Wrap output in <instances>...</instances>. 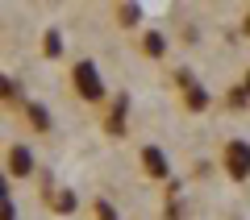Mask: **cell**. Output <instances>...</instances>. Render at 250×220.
Masks as SVG:
<instances>
[{"label": "cell", "mask_w": 250, "mask_h": 220, "mask_svg": "<svg viewBox=\"0 0 250 220\" xmlns=\"http://www.w3.org/2000/svg\"><path fill=\"white\" fill-rule=\"evenodd\" d=\"M0 88H4V100H9V104H13V96L21 100V88H17V83L9 79V75H4V79H0Z\"/></svg>", "instance_id": "13"}, {"label": "cell", "mask_w": 250, "mask_h": 220, "mask_svg": "<svg viewBox=\"0 0 250 220\" xmlns=\"http://www.w3.org/2000/svg\"><path fill=\"white\" fill-rule=\"evenodd\" d=\"M46 200H50V208L62 212V216H71V212H75V191H67V187H62V191L46 187Z\"/></svg>", "instance_id": "7"}, {"label": "cell", "mask_w": 250, "mask_h": 220, "mask_svg": "<svg viewBox=\"0 0 250 220\" xmlns=\"http://www.w3.org/2000/svg\"><path fill=\"white\" fill-rule=\"evenodd\" d=\"M142 54L146 58H163V54H167V37H163L159 29H146L142 34Z\"/></svg>", "instance_id": "8"}, {"label": "cell", "mask_w": 250, "mask_h": 220, "mask_svg": "<svg viewBox=\"0 0 250 220\" xmlns=\"http://www.w3.org/2000/svg\"><path fill=\"white\" fill-rule=\"evenodd\" d=\"M113 17H117V25H121V29H134L138 21H142V4H117Z\"/></svg>", "instance_id": "9"}, {"label": "cell", "mask_w": 250, "mask_h": 220, "mask_svg": "<svg viewBox=\"0 0 250 220\" xmlns=\"http://www.w3.org/2000/svg\"><path fill=\"white\" fill-rule=\"evenodd\" d=\"M125 108H129V100H125V96H117V104L108 108L104 133H113V137H121V133H125Z\"/></svg>", "instance_id": "6"}, {"label": "cell", "mask_w": 250, "mask_h": 220, "mask_svg": "<svg viewBox=\"0 0 250 220\" xmlns=\"http://www.w3.org/2000/svg\"><path fill=\"white\" fill-rule=\"evenodd\" d=\"M242 29H246V34H250V9H246V21H242Z\"/></svg>", "instance_id": "16"}, {"label": "cell", "mask_w": 250, "mask_h": 220, "mask_svg": "<svg viewBox=\"0 0 250 220\" xmlns=\"http://www.w3.org/2000/svg\"><path fill=\"white\" fill-rule=\"evenodd\" d=\"M229 104H233V108H238V104H246V92H242V88H233V92H229Z\"/></svg>", "instance_id": "14"}, {"label": "cell", "mask_w": 250, "mask_h": 220, "mask_svg": "<svg viewBox=\"0 0 250 220\" xmlns=\"http://www.w3.org/2000/svg\"><path fill=\"white\" fill-rule=\"evenodd\" d=\"M25 121H29V129H38V133H50V112H46L42 104H25Z\"/></svg>", "instance_id": "10"}, {"label": "cell", "mask_w": 250, "mask_h": 220, "mask_svg": "<svg viewBox=\"0 0 250 220\" xmlns=\"http://www.w3.org/2000/svg\"><path fill=\"white\" fill-rule=\"evenodd\" d=\"M221 162H225V175L233 179V183H246L250 179V141H225V154H221Z\"/></svg>", "instance_id": "2"}, {"label": "cell", "mask_w": 250, "mask_h": 220, "mask_svg": "<svg viewBox=\"0 0 250 220\" xmlns=\"http://www.w3.org/2000/svg\"><path fill=\"white\" fill-rule=\"evenodd\" d=\"M208 104H213L208 88H200V83H188V88H184V108H188V112H205Z\"/></svg>", "instance_id": "5"}, {"label": "cell", "mask_w": 250, "mask_h": 220, "mask_svg": "<svg viewBox=\"0 0 250 220\" xmlns=\"http://www.w3.org/2000/svg\"><path fill=\"white\" fill-rule=\"evenodd\" d=\"M142 170L150 179H167L171 175V166H167V158H163L159 146H146V150H142Z\"/></svg>", "instance_id": "4"}, {"label": "cell", "mask_w": 250, "mask_h": 220, "mask_svg": "<svg viewBox=\"0 0 250 220\" xmlns=\"http://www.w3.org/2000/svg\"><path fill=\"white\" fill-rule=\"evenodd\" d=\"M71 83H75V96L88 100V104L104 96V79H100V71H96V62H92V58H80V62H75Z\"/></svg>", "instance_id": "1"}, {"label": "cell", "mask_w": 250, "mask_h": 220, "mask_svg": "<svg viewBox=\"0 0 250 220\" xmlns=\"http://www.w3.org/2000/svg\"><path fill=\"white\" fill-rule=\"evenodd\" d=\"M96 220H121V216H117V208L108 200H96Z\"/></svg>", "instance_id": "12"}, {"label": "cell", "mask_w": 250, "mask_h": 220, "mask_svg": "<svg viewBox=\"0 0 250 220\" xmlns=\"http://www.w3.org/2000/svg\"><path fill=\"white\" fill-rule=\"evenodd\" d=\"M242 92H246V96H250V71H246V75H242Z\"/></svg>", "instance_id": "15"}, {"label": "cell", "mask_w": 250, "mask_h": 220, "mask_svg": "<svg viewBox=\"0 0 250 220\" xmlns=\"http://www.w3.org/2000/svg\"><path fill=\"white\" fill-rule=\"evenodd\" d=\"M42 50H46V58H62V34H59V29H46Z\"/></svg>", "instance_id": "11"}, {"label": "cell", "mask_w": 250, "mask_h": 220, "mask_svg": "<svg viewBox=\"0 0 250 220\" xmlns=\"http://www.w3.org/2000/svg\"><path fill=\"white\" fill-rule=\"evenodd\" d=\"M4 154H9L4 166H9L13 179H29V175H34V150H29V146H9Z\"/></svg>", "instance_id": "3"}]
</instances>
